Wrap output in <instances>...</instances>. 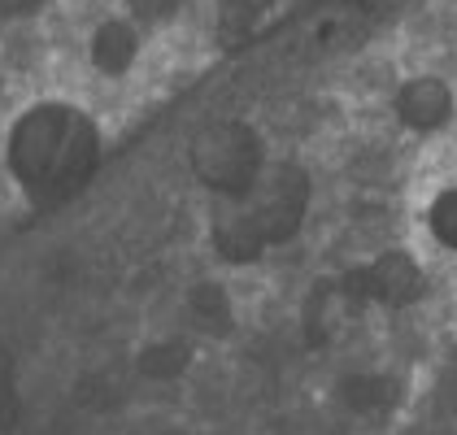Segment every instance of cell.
<instances>
[{"label": "cell", "instance_id": "6da1fadb", "mask_svg": "<svg viewBox=\"0 0 457 435\" xmlns=\"http://www.w3.org/2000/svg\"><path fill=\"white\" fill-rule=\"evenodd\" d=\"M105 161L101 122L74 101L48 96L27 105L4 135V166L27 201L66 205L83 196Z\"/></svg>", "mask_w": 457, "mask_h": 435}, {"label": "cell", "instance_id": "7a4b0ae2", "mask_svg": "<svg viewBox=\"0 0 457 435\" xmlns=\"http://www.w3.org/2000/svg\"><path fill=\"white\" fill-rule=\"evenodd\" d=\"M266 166H270V148L262 131L236 113L210 118L187 140V170L210 192V201H245L266 175Z\"/></svg>", "mask_w": 457, "mask_h": 435}, {"label": "cell", "instance_id": "3957f363", "mask_svg": "<svg viewBox=\"0 0 457 435\" xmlns=\"http://www.w3.org/2000/svg\"><path fill=\"white\" fill-rule=\"evenodd\" d=\"M245 205L253 209L270 253L292 244L305 222H310V205H314V183H310V170L301 161H283V157H270L266 175L257 179V187L245 196Z\"/></svg>", "mask_w": 457, "mask_h": 435}, {"label": "cell", "instance_id": "277c9868", "mask_svg": "<svg viewBox=\"0 0 457 435\" xmlns=\"http://www.w3.org/2000/svg\"><path fill=\"white\" fill-rule=\"evenodd\" d=\"M392 118L410 135H440L457 118V92L440 74H410L392 92Z\"/></svg>", "mask_w": 457, "mask_h": 435}, {"label": "cell", "instance_id": "5b68a950", "mask_svg": "<svg viewBox=\"0 0 457 435\" xmlns=\"http://www.w3.org/2000/svg\"><path fill=\"white\" fill-rule=\"evenodd\" d=\"M83 57L101 78L127 83L144 62V27L131 22L127 13H109L101 22H92V31L83 39Z\"/></svg>", "mask_w": 457, "mask_h": 435}, {"label": "cell", "instance_id": "8992f818", "mask_svg": "<svg viewBox=\"0 0 457 435\" xmlns=\"http://www.w3.org/2000/svg\"><path fill=\"white\" fill-rule=\"evenodd\" d=\"M205 240H210L213 257L222 266H236V270L257 266L270 253V244H266V235H262V226H257V218H253L245 201H210Z\"/></svg>", "mask_w": 457, "mask_h": 435}, {"label": "cell", "instance_id": "52a82bcc", "mask_svg": "<svg viewBox=\"0 0 457 435\" xmlns=\"http://www.w3.org/2000/svg\"><path fill=\"white\" fill-rule=\"evenodd\" d=\"M357 291L379 305H410L422 296V266L405 249H387L357 270Z\"/></svg>", "mask_w": 457, "mask_h": 435}, {"label": "cell", "instance_id": "ba28073f", "mask_svg": "<svg viewBox=\"0 0 457 435\" xmlns=\"http://www.w3.org/2000/svg\"><path fill=\"white\" fill-rule=\"evenodd\" d=\"M279 9V0H213V18H218V31L227 39H245L253 36L270 13Z\"/></svg>", "mask_w": 457, "mask_h": 435}, {"label": "cell", "instance_id": "9c48e42d", "mask_svg": "<svg viewBox=\"0 0 457 435\" xmlns=\"http://www.w3.org/2000/svg\"><path fill=\"white\" fill-rule=\"evenodd\" d=\"M422 222H427V235H431L445 253H457V183L453 187H440V192L431 196Z\"/></svg>", "mask_w": 457, "mask_h": 435}, {"label": "cell", "instance_id": "30bf717a", "mask_svg": "<svg viewBox=\"0 0 457 435\" xmlns=\"http://www.w3.org/2000/svg\"><path fill=\"white\" fill-rule=\"evenodd\" d=\"M183 9H187V0H118V13H127L131 22H140L144 31L175 22Z\"/></svg>", "mask_w": 457, "mask_h": 435}]
</instances>
